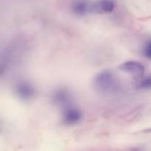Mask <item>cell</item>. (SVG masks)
I'll use <instances>...</instances> for the list:
<instances>
[{
  "instance_id": "6da1fadb",
  "label": "cell",
  "mask_w": 151,
  "mask_h": 151,
  "mask_svg": "<svg viewBox=\"0 0 151 151\" xmlns=\"http://www.w3.org/2000/svg\"><path fill=\"white\" fill-rule=\"evenodd\" d=\"M93 86L97 91L104 94L116 93L119 88V82L112 71L105 70L98 73L93 79Z\"/></svg>"
},
{
  "instance_id": "7a4b0ae2",
  "label": "cell",
  "mask_w": 151,
  "mask_h": 151,
  "mask_svg": "<svg viewBox=\"0 0 151 151\" xmlns=\"http://www.w3.org/2000/svg\"><path fill=\"white\" fill-rule=\"evenodd\" d=\"M16 96L22 100H30L35 96V89L30 82L27 81H18L14 86Z\"/></svg>"
},
{
  "instance_id": "3957f363",
  "label": "cell",
  "mask_w": 151,
  "mask_h": 151,
  "mask_svg": "<svg viewBox=\"0 0 151 151\" xmlns=\"http://www.w3.org/2000/svg\"><path fill=\"white\" fill-rule=\"evenodd\" d=\"M119 70L134 76L142 77L145 72V67L137 61H128L119 67Z\"/></svg>"
},
{
  "instance_id": "277c9868",
  "label": "cell",
  "mask_w": 151,
  "mask_h": 151,
  "mask_svg": "<svg viewBox=\"0 0 151 151\" xmlns=\"http://www.w3.org/2000/svg\"><path fill=\"white\" fill-rule=\"evenodd\" d=\"M83 113L78 108L68 107L64 110L62 115V121L66 125H74L81 121Z\"/></svg>"
},
{
  "instance_id": "5b68a950",
  "label": "cell",
  "mask_w": 151,
  "mask_h": 151,
  "mask_svg": "<svg viewBox=\"0 0 151 151\" xmlns=\"http://www.w3.org/2000/svg\"><path fill=\"white\" fill-rule=\"evenodd\" d=\"M52 99L55 105L66 108L69 107L72 97L69 90L64 88H59L53 93Z\"/></svg>"
},
{
  "instance_id": "8992f818",
  "label": "cell",
  "mask_w": 151,
  "mask_h": 151,
  "mask_svg": "<svg viewBox=\"0 0 151 151\" xmlns=\"http://www.w3.org/2000/svg\"><path fill=\"white\" fill-rule=\"evenodd\" d=\"M115 6L116 4L113 0H99L92 4L91 13L97 14L112 13L115 9Z\"/></svg>"
},
{
  "instance_id": "52a82bcc",
  "label": "cell",
  "mask_w": 151,
  "mask_h": 151,
  "mask_svg": "<svg viewBox=\"0 0 151 151\" xmlns=\"http://www.w3.org/2000/svg\"><path fill=\"white\" fill-rule=\"evenodd\" d=\"M92 4L86 0H77L72 4V10L75 15L83 16L88 13H91Z\"/></svg>"
},
{
  "instance_id": "ba28073f",
  "label": "cell",
  "mask_w": 151,
  "mask_h": 151,
  "mask_svg": "<svg viewBox=\"0 0 151 151\" xmlns=\"http://www.w3.org/2000/svg\"><path fill=\"white\" fill-rule=\"evenodd\" d=\"M137 87L142 90H150L151 76H147L140 79L137 83Z\"/></svg>"
},
{
  "instance_id": "9c48e42d",
  "label": "cell",
  "mask_w": 151,
  "mask_h": 151,
  "mask_svg": "<svg viewBox=\"0 0 151 151\" xmlns=\"http://www.w3.org/2000/svg\"><path fill=\"white\" fill-rule=\"evenodd\" d=\"M143 54L147 59L151 60V40H149L145 43L143 48Z\"/></svg>"
}]
</instances>
